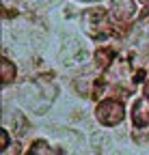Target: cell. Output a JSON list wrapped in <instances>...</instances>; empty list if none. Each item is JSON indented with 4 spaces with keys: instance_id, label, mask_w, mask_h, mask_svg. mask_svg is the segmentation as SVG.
<instances>
[{
    "instance_id": "7a4b0ae2",
    "label": "cell",
    "mask_w": 149,
    "mask_h": 155,
    "mask_svg": "<svg viewBox=\"0 0 149 155\" xmlns=\"http://www.w3.org/2000/svg\"><path fill=\"white\" fill-rule=\"evenodd\" d=\"M149 108H147V101H138L134 106V121L136 123H147L149 121Z\"/></svg>"
},
{
    "instance_id": "3957f363",
    "label": "cell",
    "mask_w": 149,
    "mask_h": 155,
    "mask_svg": "<svg viewBox=\"0 0 149 155\" xmlns=\"http://www.w3.org/2000/svg\"><path fill=\"white\" fill-rule=\"evenodd\" d=\"M2 69H5V82H9L11 78H13V65H11L9 61H5V63H2Z\"/></svg>"
},
{
    "instance_id": "277c9868",
    "label": "cell",
    "mask_w": 149,
    "mask_h": 155,
    "mask_svg": "<svg viewBox=\"0 0 149 155\" xmlns=\"http://www.w3.org/2000/svg\"><path fill=\"white\" fill-rule=\"evenodd\" d=\"M147 95H149V84H147Z\"/></svg>"
},
{
    "instance_id": "6da1fadb",
    "label": "cell",
    "mask_w": 149,
    "mask_h": 155,
    "mask_svg": "<svg viewBox=\"0 0 149 155\" xmlns=\"http://www.w3.org/2000/svg\"><path fill=\"white\" fill-rule=\"evenodd\" d=\"M97 116H100L102 123L115 125L117 121L123 119V106H121L119 101H104V104L97 108Z\"/></svg>"
}]
</instances>
